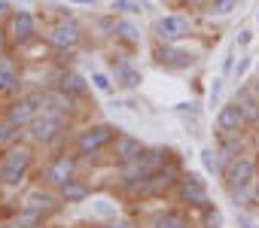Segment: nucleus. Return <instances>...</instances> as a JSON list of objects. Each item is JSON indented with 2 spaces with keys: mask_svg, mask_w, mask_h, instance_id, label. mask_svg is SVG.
<instances>
[{
  "mask_svg": "<svg viewBox=\"0 0 259 228\" xmlns=\"http://www.w3.org/2000/svg\"><path fill=\"white\" fill-rule=\"evenodd\" d=\"M37 152L40 149L34 143H28V140H19L7 152H0V186L7 192L22 189L25 180L31 177V170L37 167Z\"/></svg>",
  "mask_w": 259,
  "mask_h": 228,
  "instance_id": "1",
  "label": "nucleus"
},
{
  "mask_svg": "<svg viewBox=\"0 0 259 228\" xmlns=\"http://www.w3.org/2000/svg\"><path fill=\"white\" fill-rule=\"evenodd\" d=\"M119 134V128L113 122H85L79 128H73V143L70 149L79 155L82 164H95L113 143V137Z\"/></svg>",
  "mask_w": 259,
  "mask_h": 228,
  "instance_id": "2",
  "label": "nucleus"
},
{
  "mask_svg": "<svg viewBox=\"0 0 259 228\" xmlns=\"http://www.w3.org/2000/svg\"><path fill=\"white\" fill-rule=\"evenodd\" d=\"M70 128H73V119H70V116L55 112V109H40L37 116H34V122L25 128V140L34 143L37 149H46L55 137H61V134L70 131Z\"/></svg>",
  "mask_w": 259,
  "mask_h": 228,
  "instance_id": "3",
  "label": "nucleus"
},
{
  "mask_svg": "<svg viewBox=\"0 0 259 228\" xmlns=\"http://www.w3.org/2000/svg\"><path fill=\"white\" fill-rule=\"evenodd\" d=\"M79 167H82V161H79V155H76L73 149L52 152V155L43 161V167L37 170V180H40L43 186H49V189H61L67 180L79 177Z\"/></svg>",
  "mask_w": 259,
  "mask_h": 228,
  "instance_id": "4",
  "label": "nucleus"
},
{
  "mask_svg": "<svg viewBox=\"0 0 259 228\" xmlns=\"http://www.w3.org/2000/svg\"><path fill=\"white\" fill-rule=\"evenodd\" d=\"M4 31H7L10 46H13L16 52L34 49V46L40 43V37H43V34H40V22H37V16H34L31 10H16V13L7 19Z\"/></svg>",
  "mask_w": 259,
  "mask_h": 228,
  "instance_id": "5",
  "label": "nucleus"
},
{
  "mask_svg": "<svg viewBox=\"0 0 259 228\" xmlns=\"http://www.w3.org/2000/svg\"><path fill=\"white\" fill-rule=\"evenodd\" d=\"M43 40L55 52H76L85 40V28L79 25V19H55L46 25Z\"/></svg>",
  "mask_w": 259,
  "mask_h": 228,
  "instance_id": "6",
  "label": "nucleus"
},
{
  "mask_svg": "<svg viewBox=\"0 0 259 228\" xmlns=\"http://www.w3.org/2000/svg\"><path fill=\"white\" fill-rule=\"evenodd\" d=\"M40 109H43V88H31V91H22L19 97H10L7 106L0 109V116H4L10 125L25 131Z\"/></svg>",
  "mask_w": 259,
  "mask_h": 228,
  "instance_id": "7",
  "label": "nucleus"
},
{
  "mask_svg": "<svg viewBox=\"0 0 259 228\" xmlns=\"http://www.w3.org/2000/svg\"><path fill=\"white\" fill-rule=\"evenodd\" d=\"M192 34H195V22L186 13H168V16L156 19V25H153V37L165 40V43H183Z\"/></svg>",
  "mask_w": 259,
  "mask_h": 228,
  "instance_id": "8",
  "label": "nucleus"
},
{
  "mask_svg": "<svg viewBox=\"0 0 259 228\" xmlns=\"http://www.w3.org/2000/svg\"><path fill=\"white\" fill-rule=\"evenodd\" d=\"M220 180H223V186H226V189L256 183V180H259V158H256V152H244V155H238V158L226 161V167H223Z\"/></svg>",
  "mask_w": 259,
  "mask_h": 228,
  "instance_id": "9",
  "label": "nucleus"
},
{
  "mask_svg": "<svg viewBox=\"0 0 259 228\" xmlns=\"http://www.w3.org/2000/svg\"><path fill=\"white\" fill-rule=\"evenodd\" d=\"M174 198H177V204H183L186 210H201L204 204H210V189H207V183H204L198 174L186 170V174L180 177L177 189H174Z\"/></svg>",
  "mask_w": 259,
  "mask_h": 228,
  "instance_id": "10",
  "label": "nucleus"
},
{
  "mask_svg": "<svg viewBox=\"0 0 259 228\" xmlns=\"http://www.w3.org/2000/svg\"><path fill=\"white\" fill-rule=\"evenodd\" d=\"M153 61L171 73L189 70L195 64V55L189 49H183L180 43H165V40H153Z\"/></svg>",
  "mask_w": 259,
  "mask_h": 228,
  "instance_id": "11",
  "label": "nucleus"
},
{
  "mask_svg": "<svg viewBox=\"0 0 259 228\" xmlns=\"http://www.w3.org/2000/svg\"><path fill=\"white\" fill-rule=\"evenodd\" d=\"M19 207H28V210L43 213V216H52V213H58L64 204H61V198H58V189H49V186H43V183L37 180L34 186H28V189L19 195Z\"/></svg>",
  "mask_w": 259,
  "mask_h": 228,
  "instance_id": "12",
  "label": "nucleus"
},
{
  "mask_svg": "<svg viewBox=\"0 0 259 228\" xmlns=\"http://www.w3.org/2000/svg\"><path fill=\"white\" fill-rule=\"evenodd\" d=\"M183 174H186V167H183V161H180L177 152H174L159 170L150 174V195H153V198H168V195H174V189H177V183H180Z\"/></svg>",
  "mask_w": 259,
  "mask_h": 228,
  "instance_id": "13",
  "label": "nucleus"
},
{
  "mask_svg": "<svg viewBox=\"0 0 259 228\" xmlns=\"http://www.w3.org/2000/svg\"><path fill=\"white\" fill-rule=\"evenodd\" d=\"M25 91V73H22V64L7 52H0V97H19Z\"/></svg>",
  "mask_w": 259,
  "mask_h": 228,
  "instance_id": "14",
  "label": "nucleus"
},
{
  "mask_svg": "<svg viewBox=\"0 0 259 228\" xmlns=\"http://www.w3.org/2000/svg\"><path fill=\"white\" fill-rule=\"evenodd\" d=\"M141 228H195L189 210L183 207H165V210H156L150 216L141 219Z\"/></svg>",
  "mask_w": 259,
  "mask_h": 228,
  "instance_id": "15",
  "label": "nucleus"
},
{
  "mask_svg": "<svg viewBox=\"0 0 259 228\" xmlns=\"http://www.w3.org/2000/svg\"><path fill=\"white\" fill-rule=\"evenodd\" d=\"M144 140L141 137H135V134H128V131H119L116 137H113V143H110V149H107V155H110V164L116 167V164H125V161H135L141 152H144Z\"/></svg>",
  "mask_w": 259,
  "mask_h": 228,
  "instance_id": "16",
  "label": "nucleus"
},
{
  "mask_svg": "<svg viewBox=\"0 0 259 228\" xmlns=\"http://www.w3.org/2000/svg\"><path fill=\"white\" fill-rule=\"evenodd\" d=\"M113 82L119 91H138L141 82H144V73L141 67H135V61L128 55H113Z\"/></svg>",
  "mask_w": 259,
  "mask_h": 228,
  "instance_id": "17",
  "label": "nucleus"
},
{
  "mask_svg": "<svg viewBox=\"0 0 259 228\" xmlns=\"http://www.w3.org/2000/svg\"><path fill=\"white\" fill-rule=\"evenodd\" d=\"M213 125H217V134H232V131H247V122H244V109H241V103L232 97V100H226L220 109H217V119H213Z\"/></svg>",
  "mask_w": 259,
  "mask_h": 228,
  "instance_id": "18",
  "label": "nucleus"
},
{
  "mask_svg": "<svg viewBox=\"0 0 259 228\" xmlns=\"http://www.w3.org/2000/svg\"><path fill=\"white\" fill-rule=\"evenodd\" d=\"M76 106H79V100H76V97H70V94H67L58 82L43 88V109L64 112V116H70V119L76 122Z\"/></svg>",
  "mask_w": 259,
  "mask_h": 228,
  "instance_id": "19",
  "label": "nucleus"
},
{
  "mask_svg": "<svg viewBox=\"0 0 259 228\" xmlns=\"http://www.w3.org/2000/svg\"><path fill=\"white\" fill-rule=\"evenodd\" d=\"M58 198H61V204L64 207H76V204H85L89 198H92V183L79 174V177H73V180H67L61 189H58Z\"/></svg>",
  "mask_w": 259,
  "mask_h": 228,
  "instance_id": "20",
  "label": "nucleus"
},
{
  "mask_svg": "<svg viewBox=\"0 0 259 228\" xmlns=\"http://www.w3.org/2000/svg\"><path fill=\"white\" fill-rule=\"evenodd\" d=\"M235 100H238L241 109H244L247 131H250V128H259V100H256V94H253L250 79H247V82H238V88H235Z\"/></svg>",
  "mask_w": 259,
  "mask_h": 228,
  "instance_id": "21",
  "label": "nucleus"
},
{
  "mask_svg": "<svg viewBox=\"0 0 259 228\" xmlns=\"http://www.w3.org/2000/svg\"><path fill=\"white\" fill-rule=\"evenodd\" d=\"M116 195L128 204H141L150 201V177H138V180H116Z\"/></svg>",
  "mask_w": 259,
  "mask_h": 228,
  "instance_id": "22",
  "label": "nucleus"
},
{
  "mask_svg": "<svg viewBox=\"0 0 259 228\" xmlns=\"http://www.w3.org/2000/svg\"><path fill=\"white\" fill-rule=\"evenodd\" d=\"M217 149H220V155H223V167H226V161H232V158H238V155L250 152V140H247V131L220 134V140H217Z\"/></svg>",
  "mask_w": 259,
  "mask_h": 228,
  "instance_id": "23",
  "label": "nucleus"
},
{
  "mask_svg": "<svg viewBox=\"0 0 259 228\" xmlns=\"http://www.w3.org/2000/svg\"><path fill=\"white\" fill-rule=\"evenodd\" d=\"M55 82H58L70 97H76V100H85V94H89V79H85L79 70H73V67H70V70H61Z\"/></svg>",
  "mask_w": 259,
  "mask_h": 228,
  "instance_id": "24",
  "label": "nucleus"
},
{
  "mask_svg": "<svg viewBox=\"0 0 259 228\" xmlns=\"http://www.w3.org/2000/svg\"><path fill=\"white\" fill-rule=\"evenodd\" d=\"M171 155H174V149H168V146H144V152L138 155V164H141V170L150 177V174L159 170Z\"/></svg>",
  "mask_w": 259,
  "mask_h": 228,
  "instance_id": "25",
  "label": "nucleus"
},
{
  "mask_svg": "<svg viewBox=\"0 0 259 228\" xmlns=\"http://www.w3.org/2000/svg\"><path fill=\"white\" fill-rule=\"evenodd\" d=\"M229 201L235 204V210H247V207L259 204V180L256 183H247V186L229 189Z\"/></svg>",
  "mask_w": 259,
  "mask_h": 228,
  "instance_id": "26",
  "label": "nucleus"
},
{
  "mask_svg": "<svg viewBox=\"0 0 259 228\" xmlns=\"http://www.w3.org/2000/svg\"><path fill=\"white\" fill-rule=\"evenodd\" d=\"M116 43H125L128 49H138L141 46V28L132 19H119L116 22Z\"/></svg>",
  "mask_w": 259,
  "mask_h": 228,
  "instance_id": "27",
  "label": "nucleus"
},
{
  "mask_svg": "<svg viewBox=\"0 0 259 228\" xmlns=\"http://www.w3.org/2000/svg\"><path fill=\"white\" fill-rule=\"evenodd\" d=\"M46 219H49V216H43V213H37V210L19 207V210L13 213L10 225H13V228H43V225H46Z\"/></svg>",
  "mask_w": 259,
  "mask_h": 228,
  "instance_id": "28",
  "label": "nucleus"
},
{
  "mask_svg": "<svg viewBox=\"0 0 259 228\" xmlns=\"http://www.w3.org/2000/svg\"><path fill=\"white\" fill-rule=\"evenodd\" d=\"M238 7H241V0H204L201 13H204L207 19H226V16H232Z\"/></svg>",
  "mask_w": 259,
  "mask_h": 228,
  "instance_id": "29",
  "label": "nucleus"
},
{
  "mask_svg": "<svg viewBox=\"0 0 259 228\" xmlns=\"http://www.w3.org/2000/svg\"><path fill=\"white\" fill-rule=\"evenodd\" d=\"M19 140H25V131L22 128H16V125H10L4 116H0V152H7L13 143H19Z\"/></svg>",
  "mask_w": 259,
  "mask_h": 228,
  "instance_id": "30",
  "label": "nucleus"
},
{
  "mask_svg": "<svg viewBox=\"0 0 259 228\" xmlns=\"http://www.w3.org/2000/svg\"><path fill=\"white\" fill-rule=\"evenodd\" d=\"M201 164H204V170L207 174H223V155H220V149L217 146H204L201 149Z\"/></svg>",
  "mask_w": 259,
  "mask_h": 228,
  "instance_id": "31",
  "label": "nucleus"
},
{
  "mask_svg": "<svg viewBox=\"0 0 259 228\" xmlns=\"http://www.w3.org/2000/svg\"><path fill=\"white\" fill-rule=\"evenodd\" d=\"M201 213H204V216H201L198 228H220V225H223V213H220L213 204H204V207H201Z\"/></svg>",
  "mask_w": 259,
  "mask_h": 228,
  "instance_id": "32",
  "label": "nucleus"
},
{
  "mask_svg": "<svg viewBox=\"0 0 259 228\" xmlns=\"http://www.w3.org/2000/svg\"><path fill=\"white\" fill-rule=\"evenodd\" d=\"M116 22H119V19H116V13H110V16H95V22H92V25L101 31V37H116Z\"/></svg>",
  "mask_w": 259,
  "mask_h": 228,
  "instance_id": "33",
  "label": "nucleus"
},
{
  "mask_svg": "<svg viewBox=\"0 0 259 228\" xmlns=\"http://www.w3.org/2000/svg\"><path fill=\"white\" fill-rule=\"evenodd\" d=\"M110 10H113L116 16H135V13H144V7L138 4V0H113Z\"/></svg>",
  "mask_w": 259,
  "mask_h": 228,
  "instance_id": "34",
  "label": "nucleus"
},
{
  "mask_svg": "<svg viewBox=\"0 0 259 228\" xmlns=\"http://www.w3.org/2000/svg\"><path fill=\"white\" fill-rule=\"evenodd\" d=\"M92 85H95L101 94H113V91H116V82H113L107 73H101V70H95V73H92Z\"/></svg>",
  "mask_w": 259,
  "mask_h": 228,
  "instance_id": "35",
  "label": "nucleus"
},
{
  "mask_svg": "<svg viewBox=\"0 0 259 228\" xmlns=\"http://www.w3.org/2000/svg\"><path fill=\"white\" fill-rule=\"evenodd\" d=\"M250 67H253V58H241V61L232 67V79H235V82H247Z\"/></svg>",
  "mask_w": 259,
  "mask_h": 228,
  "instance_id": "36",
  "label": "nucleus"
},
{
  "mask_svg": "<svg viewBox=\"0 0 259 228\" xmlns=\"http://www.w3.org/2000/svg\"><path fill=\"white\" fill-rule=\"evenodd\" d=\"M49 10H55V19H76L70 4H64V0H58V4H49Z\"/></svg>",
  "mask_w": 259,
  "mask_h": 228,
  "instance_id": "37",
  "label": "nucleus"
},
{
  "mask_svg": "<svg viewBox=\"0 0 259 228\" xmlns=\"http://www.w3.org/2000/svg\"><path fill=\"white\" fill-rule=\"evenodd\" d=\"M95 228H141V222H128V219H110L104 225H95Z\"/></svg>",
  "mask_w": 259,
  "mask_h": 228,
  "instance_id": "38",
  "label": "nucleus"
},
{
  "mask_svg": "<svg viewBox=\"0 0 259 228\" xmlns=\"http://www.w3.org/2000/svg\"><path fill=\"white\" fill-rule=\"evenodd\" d=\"M13 13H16V10H13L10 0H0V25H7V19H10Z\"/></svg>",
  "mask_w": 259,
  "mask_h": 228,
  "instance_id": "39",
  "label": "nucleus"
},
{
  "mask_svg": "<svg viewBox=\"0 0 259 228\" xmlns=\"http://www.w3.org/2000/svg\"><path fill=\"white\" fill-rule=\"evenodd\" d=\"M253 43V31H241V37H238V46L244 49V46H250Z\"/></svg>",
  "mask_w": 259,
  "mask_h": 228,
  "instance_id": "40",
  "label": "nucleus"
},
{
  "mask_svg": "<svg viewBox=\"0 0 259 228\" xmlns=\"http://www.w3.org/2000/svg\"><path fill=\"white\" fill-rule=\"evenodd\" d=\"M220 88H223V79H213V85H210V100L220 97Z\"/></svg>",
  "mask_w": 259,
  "mask_h": 228,
  "instance_id": "41",
  "label": "nucleus"
},
{
  "mask_svg": "<svg viewBox=\"0 0 259 228\" xmlns=\"http://www.w3.org/2000/svg\"><path fill=\"white\" fill-rule=\"evenodd\" d=\"M64 4H70V7H95L98 0H64Z\"/></svg>",
  "mask_w": 259,
  "mask_h": 228,
  "instance_id": "42",
  "label": "nucleus"
},
{
  "mask_svg": "<svg viewBox=\"0 0 259 228\" xmlns=\"http://www.w3.org/2000/svg\"><path fill=\"white\" fill-rule=\"evenodd\" d=\"M183 7H204V0H180Z\"/></svg>",
  "mask_w": 259,
  "mask_h": 228,
  "instance_id": "43",
  "label": "nucleus"
},
{
  "mask_svg": "<svg viewBox=\"0 0 259 228\" xmlns=\"http://www.w3.org/2000/svg\"><path fill=\"white\" fill-rule=\"evenodd\" d=\"M250 85H253V94H256V100H259V79L253 76V79H250Z\"/></svg>",
  "mask_w": 259,
  "mask_h": 228,
  "instance_id": "44",
  "label": "nucleus"
},
{
  "mask_svg": "<svg viewBox=\"0 0 259 228\" xmlns=\"http://www.w3.org/2000/svg\"><path fill=\"white\" fill-rule=\"evenodd\" d=\"M241 228H256V225H253V219H241Z\"/></svg>",
  "mask_w": 259,
  "mask_h": 228,
  "instance_id": "45",
  "label": "nucleus"
},
{
  "mask_svg": "<svg viewBox=\"0 0 259 228\" xmlns=\"http://www.w3.org/2000/svg\"><path fill=\"white\" fill-rule=\"evenodd\" d=\"M0 228H13V225H10V222H7V219H0Z\"/></svg>",
  "mask_w": 259,
  "mask_h": 228,
  "instance_id": "46",
  "label": "nucleus"
},
{
  "mask_svg": "<svg viewBox=\"0 0 259 228\" xmlns=\"http://www.w3.org/2000/svg\"><path fill=\"white\" fill-rule=\"evenodd\" d=\"M0 207H4V192H0Z\"/></svg>",
  "mask_w": 259,
  "mask_h": 228,
  "instance_id": "47",
  "label": "nucleus"
},
{
  "mask_svg": "<svg viewBox=\"0 0 259 228\" xmlns=\"http://www.w3.org/2000/svg\"><path fill=\"white\" fill-rule=\"evenodd\" d=\"M256 28H259V13H256Z\"/></svg>",
  "mask_w": 259,
  "mask_h": 228,
  "instance_id": "48",
  "label": "nucleus"
},
{
  "mask_svg": "<svg viewBox=\"0 0 259 228\" xmlns=\"http://www.w3.org/2000/svg\"><path fill=\"white\" fill-rule=\"evenodd\" d=\"M256 79H259V64H256Z\"/></svg>",
  "mask_w": 259,
  "mask_h": 228,
  "instance_id": "49",
  "label": "nucleus"
},
{
  "mask_svg": "<svg viewBox=\"0 0 259 228\" xmlns=\"http://www.w3.org/2000/svg\"><path fill=\"white\" fill-rule=\"evenodd\" d=\"M0 192H4V186H0Z\"/></svg>",
  "mask_w": 259,
  "mask_h": 228,
  "instance_id": "50",
  "label": "nucleus"
}]
</instances>
